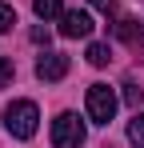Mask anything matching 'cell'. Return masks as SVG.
Wrapping results in <instances>:
<instances>
[{"instance_id":"cell-13","label":"cell","mask_w":144,"mask_h":148,"mask_svg":"<svg viewBox=\"0 0 144 148\" xmlns=\"http://www.w3.org/2000/svg\"><path fill=\"white\" fill-rule=\"evenodd\" d=\"M32 40L36 44H48V28H32Z\"/></svg>"},{"instance_id":"cell-10","label":"cell","mask_w":144,"mask_h":148,"mask_svg":"<svg viewBox=\"0 0 144 148\" xmlns=\"http://www.w3.org/2000/svg\"><path fill=\"white\" fill-rule=\"evenodd\" d=\"M124 100H128L132 108H140V100H144V88L136 84V80H128V84H124Z\"/></svg>"},{"instance_id":"cell-8","label":"cell","mask_w":144,"mask_h":148,"mask_svg":"<svg viewBox=\"0 0 144 148\" xmlns=\"http://www.w3.org/2000/svg\"><path fill=\"white\" fill-rule=\"evenodd\" d=\"M84 56H88V64H92V68H104V64L112 60L108 44H88V52H84Z\"/></svg>"},{"instance_id":"cell-4","label":"cell","mask_w":144,"mask_h":148,"mask_svg":"<svg viewBox=\"0 0 144 148\" xmlns=\"http://www.w3.org/2000/svg\"><path fill=\"white\" fill-rule=\"evenodd\" d=\"M72 68V60L64 56V52H44L40 60H36V76L40 80H48V84H56V80H64Z\"/></svg>"},{"instance_id":"cell-14","label":"cell","mask_w":144,"mask_h":148,"mask_svg":"<svg viewBox=\"0 0 144 148\" xmlns=\"http://www.w3.org/2000/svg\"><path fill=\"white\" fill-rule=\"evenodd\" d=\"M88 4H96V8H104V12H112V0H88Z\"/></svg>"},{"instance_id":"cell-3","label":"cell","mask_w":144,"mask_h":148,"mask_svg":"<svg viewBox=\"0 0 144 148\" xmlns=\"http://www.w3.org/2000/svg\"><path fill=\"white\" fill-rule=\"evenodd\" d=\"M84 136H88V128H84V120L76 112H60L52 120V144L56 148H80Z\"/></svg>"},{"instance_id":"cell-12","label":"cell","mask_w":144,"mask_h":148,"mask_svg":"<svg viewBox=\"0 0 144 148\" xmlns=\"http://www.w3.org/2000/svg\"><path fill=\"white\" fill-rule=\"evenodd\" d=\"M12 76H16L12 60H8V56H0V88H4V84H12Z\"/></svg>"},{"instance_id":"cell-7","label":"cell","mask_w":144,"mask_h":148,"mask_svg":"<svg viewBox=\"0 0 144 148\" xmlns=\"http://www.w3.org/2000/svg\"><path fill=\"white\" fill-rule=\"evenodd\" d=\"M32 12H36L40 20H60V16H64L60 0H32Z\"/></svg>"},{"instance_id":"cell-6","label":"cell","mask_w":144,"mask_h":148,"mask_svg":"<svg viewBox=\"0 0 144 148\" xmlns=\"http://www.w3.org/2000/svg\"><path fill=\"white\" fill-rule=\"evenodd\" d=\"M112 32H116L124 44H144V32H140V24H136L132 16H120L116 24H112Z\"/></svg>"},{"instance_id":"cell-11","label":"cell","mask_w":144,"mask_h":148,"mask_svg":"<svg viewBox=\"0 0 144 148\" xmlns=\"http://www.w3.org/2000/svg\"><path fill=\"white\" fill-rule=\"evenodd\" d=\"M12 24H16V8L0 0V32H8V28H12Z\"/></svg>"},{"instance_id":"cell-1","label":"cell","mask_w":144,"mask_h":148,"mask_svg":"<svg viewBox=\"0 0 144 148\" xmlns=\"http://www.w3.org/2000/svg\"><path fill=\"white\" fill-rule=\"evenodd\" d=\"M4 128H8V136H16V140H32L36 128H40V108H36L32 100H12V104L4 108Z\"/></svg>"},{"instance_id":"cell-9","label":"cell","mask_w":144,"mask_h":148,"mask_svg":"<svg viewBox=\"0 0 144 148\" xmlns=\"http://www.w3.org/2000/svg\"><path fill=\"white\" fill-rule=\"evenodd\" d=\"M128 140L136 148H144V112H136V116L128 120Z\"/></svg>"},{"instance_id":"cell-5","label":"cell","mask_w":144,"mask_h":148,"mask_svg":"<svg viewBox=\"0 0 144 148\" xmlns=\"http://www.w3.org/2000/svg\"><path fill=\"white\" fill-rule=\"evenodd\" d=\"M60 36H68V40H76V36H80V40L92 36V16H88V12H76V8L64 12V16H60Z\"/></svg>"},{"instance_id":"cell-2","label":"cell","mask_w":144,"mask_h":148,"mask_svg":"<svg viewBox=\"0 0 144 148\" xmlns=\"http://www.w3.org/2000/svg\"><path fill=\"white\" fill-rule=\"evenodd\" d=\"M84 104H88V120L92 124H100V128L112 124V116H116V92L108 84H92L88 96H84Z\"/></svg>"}]
</instances>
